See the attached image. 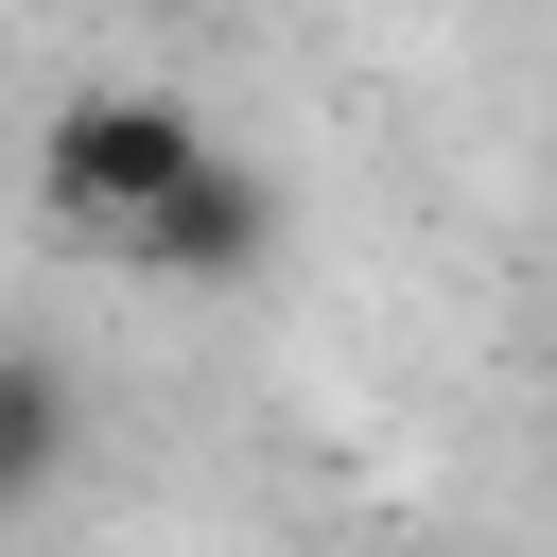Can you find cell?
I'll use <instances>...</instances> for the list:
<instances>
[{
	"mask_svg": "<svg viewBox=\"0 0 557 557\" xmlns=\"http://www.w3.org/2000/svg\"><path fill=\"white\" fill-rule=\"evenodd\" d=\"M191 157H209V122H191L174 87H70V104L35 122V191H52L70 244H104V226H122L139 191H174Z\"/></svg>",
	"mask_w": 557,
	"mask_h": 557,
	"instance_id": "obj_1",
	"label": "cell"
},
{
	"mask_svg": "<svg viewBox=\"0 0 557 557\" xmlns=\"http://www.w3.org/2000/svg\"><path fill=\"white\" fill-rule=\"evenodd\" d=\"M87 261H122V278H174V296H226V278H261V261H278V191H261V174L209 139V157H191L174 191H139V209H122Z\"/></svg>",
	"mask_w": 557,
	"mask_h": 557,
	"instance_id": "obj_2",
	"label": "cell"
},
{
	"mask_svg": "<svg viewBox=\"0 0 557 557\" xmlns=\"http://www.w3.org/2000/svg\"><path fill=\"white\" fill-rule=\"evenodd\" d=\"M87 453V400H70V366L52 348H0V522L17 505H52V470Z\"/></svg>",
	"mask_w": 557,
	"mask_h": 557,
	"instance_id": "obj_3",
	"label": "cell"
}]
</instances>
